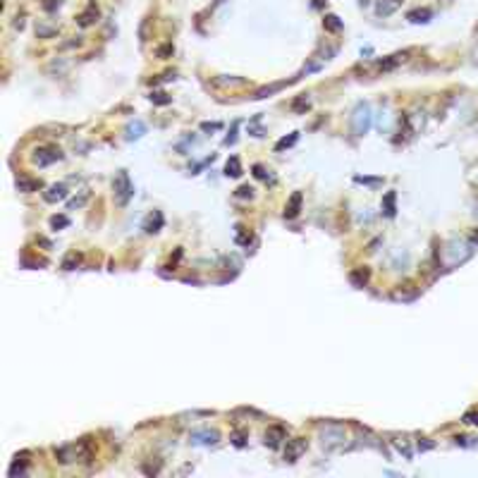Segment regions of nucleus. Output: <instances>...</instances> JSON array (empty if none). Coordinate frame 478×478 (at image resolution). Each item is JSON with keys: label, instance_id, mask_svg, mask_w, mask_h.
<instances>
[{"label": "nucleus", "instance_id": "22", "mask_svg": "<svg viewBox=\"0 0 478 478\" xmlns=\"http://www.w3.org/2000/svg\"><path fill=\"white\" fill-rule=\"evenodd\" d=\"M53 225L57 227V225H67V220L65 218H53Z\"/></svg>", "mask_w": 478, "mask_h": 478}, {"label": "nucleus", "instance_id": "11", "mask_svg": "<svg viewBox=\"0 0 478 478\" xmlns=\"http://www.w3.org/2000/svg\"><path fill=\"white\" fill-rule=\"evenodd\" d=\"M225 170H227V175H230V177H239V175H242V165H239L237 158H230V163H227Z\"/></svg>", "mask_w": 478, "mask_h": 478}, {"label": "nucleus", "instance_id": "2", "mask_svg": "<svg viewBox=\"0 0 478 478\" xmlns=\"http://www.w3.org/2000/svg\"><path fill=\"white\" fill-rule=\"evenodd\" d=\"M60 158H62V153H60V151H55V149H41V151H36V156H34V163L51 165V163H55V160H60Z\"/></svg>", "mask_w": 478, "mask_h": 478}, {"label": "nucleus", "instance_id": "7", "mask_svg": "<svg viewBox=\"0 0 478 478\" xmlns=\"http://www.w3.org/2000/svg\"><path fill=\"white\" fill-rule=\"evenodd\" d=\"M399 2H402V0H380V5H378V14H382V17L392 14L397 7H399Z\"/></svg>", "mask_w": 478, "mask_h": 478}, {"label": "nucleus", "instance_id": "6", "mask_svg": "<svg viewBox=\"0 0 478 478\" xmlns=\"http://www.w3.org/2000/svg\"><path fill=\"white\" fill-rule=\"evenodd\" d=\"M191 440L204 442V445H213V442H218V433L215 430H196V433H191Z\"/></svg>", "mask_w": 478, "mask_h": 478}, {"label": "nucleus", "instance_id": "13", "mask_svg": "<svg viewBox=\"0 0 478 478\" xmlns=\"http://www.w3.org/2000/svg\"><path fill=\"white\" fill-rule=\"evenodd\" d=\"M325 29H330V31H340L342 22L335 17V14H328V17H325Z\"/></svg>", "mask_w": 478, "mask_h": 478}, {"label": "nucleus", "instance_id": "20", "mask_svg": "<svg viewBox=\"0 0 478 478\" xmlns=\"http://www.w3.org/2000/svg\"><path fill=\"white\" fill-rule=\"evenodd\" d=\"M294 141H297V134H292V137H289V139H282V141L277 144V151H280V149H285V146H289V144H294Z\"/></svg>", "mask_w": 478, "mask_h": 478}, {"label": "nucleus", "instance_id": "9", "mask_svg": "<svg viewBox=\"0 0 478 478\" xmlns=\"http://www.w3.org/2000/svg\"><path fill=\"white\" fill-rule=\"evenodd\" d=\"M301 450H304V440H294V442H292V447L287 450V459H289V462H294V459L301 454Z\"/></svg>", "mask_w": 478, "mask_h": 478}, {"label": "nucleus", "instance_id": "17", "mask_svg": "<svg viewBox=\"0 0 478 478\" xmlns=\"http://www.w3.org/2000/svg\"><path fill=\"white\" fill-rule=\"evenodd\" d=\"M277 437H282V428H273V430H270V433L266 435V442H270V445H273V447H275V445L280 442Z\"/></svg>", "mask_w": 478, "mask_h": 478}, {"label": "nucleus", "instance_id": "21", "mask_svg": "<svg viewBox=\"0 0 478 478\" xmlns=\"http://www.w3.org/2000/svg\"><path fill=\"white\" fill-rule=\"evenodd\" d=\"M36 34H39V36H53V34H55V29H48V27H39V29H36Z\"/></svg>", "mask_w": 478, "mask_h": 478}, {"label": "nucleus", "instance_id": "16", "mask_svg": "<svg viewBox=\"0 0 478 478\" xmlns=\"http://www.w3.org/2000/svg\"><path fill=\"white\" fill-rule=\"evenodd\" d=\"M17 187H19V191H31V189H39V187H41V182H29V179H19V182H17Z\"/></svg>", "mask_w": 478, "mask_h": 478}, {"label": "nucleus", "instance_id": "15", "mask_svg": "<svg viewBox=\"0 0 478 478\" xmlns=\"http://www.w3.org/2000/svg\"><path fill=\"white\" fill-rule=\"evenodd\" d=\"M385 213H387L390 218L395 215V194H392V191L385 196Z\"/></svg>", "mask_w": 478, "mask_h": 478}, {"label": "nucleus", "instance_id": "1", "mask_svg": "<svg viewBox=\"0 0 478 478\" xmlns=\"http://www.w3.org/2000/svg\"><path fill=\"white\" fill-rule=\"evenodd\" d=\"M112 187H115V194H117V204H120V206L127 204V201H129V196L134 194V187L129 184V177H127V172H124V170L120 172V175H117V179H115V184H112Z\"/></svg>", "mask_w": 478, "mask_h": 478}, {"label": "nucleus", "instance_id": "23", "mask_svg": "<svg viewBox=\"0 0 478 478\" xmlns=\"http://www.w3.org/2000/svg\"><path fill=\"white\" fill-rule=\"evenodd\" d=\"M239 196H251V189H249V187H242V189H239Z\"/></svg>", "mask_w": 478, "mask_h": 478}, {"label": "nucleus", "instance_id": "18", "mask_svg": "<svg viewBox=\"0 0 478 478\" xmlns=\"http://www.w3.org/2000/svg\"><path fill=\"white\" fill-rule=\"evenodd\" d=\"M74 263H79V254H69L67 259H65V263H62V268H65V270H72Z\"/></svg>", "mask_w": 478, "mask_h": 478}, {"label": "nucleus", "instance_id": "10", "mask_svg": "<svg viewBox=\"0 0 478 478\" xmlns=\"http://www.w3.org/2000/svg\"><path fill=\"white\" fill-rule=\"evenodd\" d=\"M430 10H414V12H409V19L411 22H428L430 19Z\"/></svg>", "mask_w": 478, "mask_h": 478}, {"label": "nucleus", "instance_id": "4", "mask_svg": "<svg viewBox=\"0 0 478 478\" xmlns=\"http://www.w3.org/2000/svg\"><path fill=\"white\" fill-rule=\"evenodd\" d=\"M96 19H98V7H96V2H91V5H89V7H86V10L77 17L79 27H91Z\"/></svg>", "mask_w": 478, "mask_h": 478}, {"label": "nucleus", "instance_id": "8", "mask_svg": "<svg viewBox=\"0 0 478 478\" xmlns=\"http://www.w3.org/2000/svg\"><path fill=\"white\" fill-rule=\"evenodd\" d=\"M299 206H301V194H294L292 201H289V206H287V211H285L287 218H297V215H299Z\"/></svg>", "mask_w": 478, "mask_h": 478}, {"label": "nucleus", "instance_id": "14", "mask_svg": "<svg viewBox=\"0 0 478 478\" xmlns=\"http://www.w3.org/2000/svg\"><path fill=\"white\" fill-rule=\"evenodd\" d=\"M160 225H163V215H160V213L156 215V222H153V215H151L149 222H146V232H158Z\"/></svg>", "mask_w": 478, "mask_h": 478}, {"label": "nucleus", "instance_id": "19", "mask_svg": "<svg viewBox=\"0 0 478 478\" xmlns=\"http://www.w3.org/2000/svg\"><path fill=\"white\" fill-rule=\"evenodd\" d=\"M464 424L478 425V411H469V414H464Z\"/></svg>", "mask_w": 478, "mask_h": 478}, {"label": "nucleus", "instance_id": "5", "mask_svg": "<svg viewBox=\"0 0 478 478\" xmlns=\"http://www.w3.org/2000/svg\"><path fill=\"white\" fill-rule=\"evenodd\" d=\"M67 196V189L62 187V184H55V187H51V189L43 194V199L48 201V204H55V201H62Z\"/></svg>", "mask_w": 478, "mask_h": 478}, {"label": "nucleus", "instance_id": "12", "mask_svg": "<svg viewBox=\"0 0 478 478\" xmlns=\"http://www.w3.org/2000/svg\"><path fill=\"white\" fill-rule=\"evenodd\" d=\"M366 280H369V270H354V273H352V282H354L356 287H364Z\"/></svg>", "mask_w": 478, "mask_h": 478}, {"label": "nucleus", "instance_id": "3", "mask_svg": "<svg viewBox=\"0 0 478 478\" xmlns=\"http://www.w3.org/2000/svg\"><path fill=\"white\" fill-rule=\"evenodd\" d=\"M354 122H356V134H366V132H369V127H371L369 108H359V110H356Z\"/></svg>", "mask_w": 478, "mask_h": 478}]
</instances>
